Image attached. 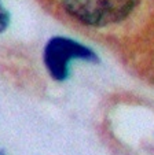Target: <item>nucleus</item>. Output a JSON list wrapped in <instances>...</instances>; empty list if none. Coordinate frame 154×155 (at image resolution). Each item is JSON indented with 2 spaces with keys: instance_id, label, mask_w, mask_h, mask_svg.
I'll return each instance as SVG.
<instances>
[{
  "instance_id": "f257e3e1",
  "label": "nucleus",
  "mask_w": 154,
  "mask_h": 155,
  "mask_svg": "<svg viewBox=\"0 0 154 155\" xmlns=\"http://www.w3.org/2000/svg\"><path fill=\"white\" fill-rule=\"evenodd\" d=\"M65 8L77 21L90 26H108L132 12L140 0H62Z\"/></svg>"
},
{
  "instance_id": "20e7f679",
  "label": "nucleus",
  "mask_w": 154,
  "mask_h": 155,
  "mask_svg": "<svg viewBox=\"0 0 154 155\" xmlns=\"http://www.w3.org/2000/svg\"><path fill=\"white\" fill-rule=\"evenodd\" d=\"M0 155H4V154H3V152H2V151H0Z\"/></svg>"
},
{
  "instance_id": "f03ea898",
  "label": "nucleus",
  "mask_w": 154,
  "mask_h": 155,
  "mask_svg": "<svg viewBox=\"0 0 154 155\" xmlns=\"http://www.w3.org/2000/svg\"><path fill=\"white\" fill-rule=\"evenodd\" d=\"M74 59L96 62L98 56L88 47L77 43L76 40L62 36L53 37L44 48V64L50 76L56 81H63L69 77L70 62Z\"/></svg>"
},
{
  "instance_id": "7ed1b4c3",
  "label": "nucleus",
  "mask_w": 154,
  "mask_h": 155,
  "mask_svg": "<svg viewBox=\"0 0 154 155\" xmlns=\"http://www.w3.org/2000/svg\"><path fill=\"white\" fill-rule=\"evenodd\" d=\"M10 25V14L6 10V7L0 2V33H3L4 30L9 28Z\"/></svg>"
}]
</instances>
